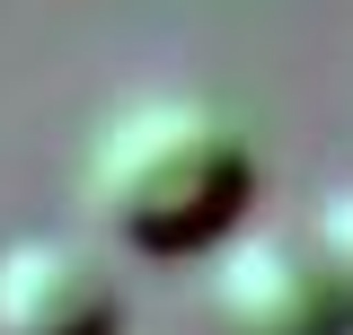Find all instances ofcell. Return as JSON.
Instances as JSON below:
<instances>
[{
	"label": "cell",
	"mask_w": 353,
	"mask_h": 335,
	"mask_svg": "<svg viewBox=\"0 0 353 335\" xmlns=\"http://www.w3.org/2000/svg\"><path fill=\"white\" fill-rule=\"evenodd\" d=\"M80 203L132 256H203L230 230H248L256 141L230 106L194 88H141L88 132Z\"/></svg>",
	"instance_id": "cell-1"
},
{
	"label": "cell",
	"mask_w": 353,
	"mask_h": 335,
	"mask_svg": "<svg viewBox=\"0 0 353 335\" xmlns=\"http://www.w3.org/2000/svg\"><path fill=\"white\" fill-rule=\"evenodd\" d=\"M309 230H318V247H327V265H336V283H345V300H353V185H336Z\"/></svg>",
	"instance_id": "cell-4"
},
{
	"label": "cell",
	"mask_w": 353,
	"mask_h": 335,
	"mask_svg": "<svg viewBox=\"0 0 353 335\" xmlns=\"http://www.w3.org/2000/svg\"><path fill=\"white\" fill-rule=\"evenodd\" d=\"M203 318H212V335H345L353 300L318 247V230L248 221L212 247Z\"/></svg>",
	"instance_id": "cell-2"
},
{
	"label": "cell",
	"mask_w": 353,
	"mask_h": 335,
	"mask_svg": "<svg viewBox=\"0 0 353 335\" xmlns=\"http://www.w3.org/2000/svg\"><path fill=\"white\" fill-rule=\"evenodd\" d=\"M0 335H124V292L80 238H9L0 247Z\"/></svg>",
	"instance_id": "cell-3"
}]
</instances>
